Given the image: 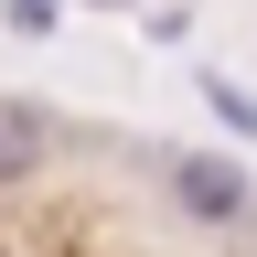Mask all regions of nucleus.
I'll return each instance as SVG.
<instances>
[{
  "mask_svg": "<svg viewBox=\"0 0 257 257\" xmlns=\"http://www.w3.org/2000/svg\"><path fill=\"white\" fill-rule=\"evenodd\" d=\"M172 182H182V204L193 214H246V172H236V161H172Z\"/></svg>",
  "mask_w": 257,
  "mask_h": 257,
  "instance_id": "nucleus-1",
  "label": "nucleus"
},
{
  "mask_svg": "<svg viewBox=\"0 0 257 257\" xmlns=\"http://www.w3.org/2000/svg\"><path fill=\"white\" fill-rule=\"evenodd\" d=\"M32 150H43V128H32L22 107H0V172H11V161H32Z\"/></svg>",
  "mask_w": 257,
  "mask_h": 257,
  "instance_id": "nucleus-2",
  "label": "nucleus"
}]
</instances>
